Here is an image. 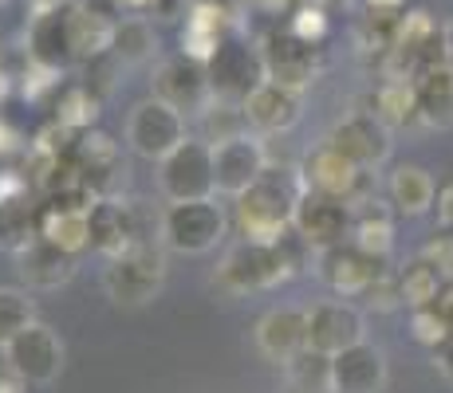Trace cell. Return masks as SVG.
I'll return each mask as SVG.
<instances>
[{
    "label": "cell",
    "instance_id": "603a6c76",
    "mask_svg": "<svg viewBox=\"0 0 453 393\" xmlns=\"http://www.w3.org/2000/svg\"><path fill=\"white\" fill-rule=\"evenodd\" d=\"M418 122L430 130H453V67L434 64L414 75Z\"/></svg>",
    "mask_w": 453,
    "mask_h": 393
},
{
    "label": "cell",
    "instance_id": "6da1fadb",
    "mask_svg": "<svg viewBox=\"0 0 453 393\" xmlns=\"http://www.w3.org/2000/svg\"><path fill=\"white\" fill-rule=\"evenodd\" d=\"M308 252L311 248L296 229H288L280 240H237L217 264L213 283L229 295L273 291V287L288 283L296 272H303Z\"/></svg>",
    "mask_w": 453,
    "mask_h": 393
},
{
    "label": "cell",
    "instance_id": "ac0fdd59",
    "mask_svg": "<svg viewBox=\"0 0 453 393\" xmlns=\"http://www.w3.org/2000/svg\"><path fill=\"white\" fill-rule=\"evenodd\" d=\"M387 386V354L374 343L347 346L343 354L331 358L327 393H382Z\"/></svg>",
    "mask_w": 453,
    "mask_h": 393
},
{
    "label": "cell",
    "instance_id": "e0dca14e",
    "mask_svg": "<svg viewBox=\"0 0 453 393\" xmlns=\"http://www.w3.org/2000/svg\"><path fill=\"white\" fill-rule=\"evenodd\" d=\"M257 351L276 366L296 362L308 351V307H273L260 314Z\"/></svg>",
    "mask_w": 453,
    "mask_h": 393
},
{
    "label": "cell",
    "instance_id": "9c48e42d",
    "mask_svg": "<svg viewBox=\"0 0 453 393\" xmlns=\"http://www.w3.org/2000/svg\"><path fill=\"white\" fill-rule=\"evenodd\" d=\"M268 150L260 142V134H245L229 138V142H217L213 146V181H217V193L237 200L241 193H249L268 170Z\"/></svg>",
    "mask_w": 453,
    "mask_h": 393
},
{
    "label": "cell",
    "instance_id": "3957f363",
    "mask_svg": "<svg viewBox=\"0 0 453 393\" xmlns=\"http://www.w3.org/2000/svg\"><path fill=\"white\" fill-rule=\"evenodd\" d=\"M229 232V216L217 205V197L205 200H173L158 216V244L181 256H205Z\"/></svg>",
    "mask_w": 453,
    "mask_h": 393
},
{
    "label": "cell",
    "instance_id": "836d02e7",
    "mask_svg": "<svg viewBox=\"0 0 453 393\" xmlns=\"http://www.w3.org/2000/svg\"><path fill=\"white\" fill-rule=\"evenodd\" d=\"M154 48H158V36H154L146 16H127V20H119L115 51H111L119 64H142V59L154 56Z\"/></svg>",
    "mask_w": 453,
    "mask_h": 393
},
{
    "label": "cell",
    "instance_id": "e575fe53",
    "mask_svg": "<svg viewBox=\"0 0 453 393\" xmlns=\"http://www.w3.org/2000/svg\"><path fill=\"white\" fill-rule=\"evenodd\" d=\"M197 118H202V142H209V146L229 142V138H237L249 130L241 102H229V99H213Z\"/></svg>",
    "mask_w": 453,
    "mask_h": 393
},
{
    "label": "cell",
    "instance_id": "d4e9b609",
    "mask_svg": "<svg viewBox=\"0 0 453 393\" xmlns=\"http://www.w3.org/2000/svg\"><path fill=\"white\" fill-rule=\"evenodd\" d=\"M438 197V181L422 165H395L387 178V200L398 216H422L434 208Z\"/></svg>",
    "mask_w": 453,
    "mask_h": 393
},
{
    "label": "cell",
    "instance_id": "f1b7e54d",
    "mask_svg": "<svg viewBox=\"0 0 453 393\" xmlns=\"http://www.w3.org/2000/svg\"><path fill=\"white\" fill-rule=\"evenodd\" d=\"M40 240V213L28 205V197L0 200V248L20 256Z\"/></svg>",
    "mask_w": 453,
    "mask_h": 393
},
{
    "label": "cell",
    "instance_id": "484cf974",
    "mask_svg": "<svg viewBox=\"0 0 453 393\" xmlns=\"http://www.w3.org/2000/svg\"><path fill=\"white\" fill-rule=\"evenodd\" d=\"M16 264H20V276H24V283H28V291H56V287H64L67 279L75 276V256L59 252L56 244H48V240H36L28 252H20Z\"/></svg>",
    "mask_w": 453,
    "mask_h": 393
},
{
    "label": "cell",
    "instance_id": "7402d4cb",
    "mask_svg": "<svg viewBox=\"0 0 453 393\" xmlns=\"http://www.w3.org/2000/svg\"><path fill=\"white\" fill-rule=\"evenodd\" d=\"M40 240L56 244L59 252L80 260L91 244V213L80 205H56L48 200V208H40Z\"/></svg>",
    "mask_w": 453,
    "mask_h": 393
},
{
    "label": "cell",
    "instance_id": "f35d334b",
    "mask_svg": "<svg viewBox=\"0 0 453 393\" xmlns=\"http://www.w3.org/2000/svg\"><path fill=\"white\" fill-rule=\"evenodd\" d=\"M422 256L430 260V264L438 268V272H441V276H446L449 283H453V232H446V229H441V232H434V240L422 248Z\"/></svg>",
    "mask_w": 453,
    "mask_h": 393
},
{
    "label": "cell",
    "instance_id": "277c9868",
    "mask_svg": "<svg viewBox=\"0 0 453 393\" xmlns=\"http://www.w3.org/2000/svg\"><path fill=\"white\" fill-rule=\"evenodd\" d=\"M165 283V256L154 240L130 244L127 252L107 260L103 268V291L119 307H146Z\"/></svg>",
    "mask_w": 453,
    "mask_h": 393
},
{
    "label": "cell",
    "instance_id": "7bdbcfd3",
    "mask_svg": "<svg viewBox=\"0 0 453 393\" xmlns=\"http://www.w3.org/2000/svg\"><path fill=\"white\" fill-rule=\"evenodd\" d=\"M441 64L453 67V20L441 28Z\"/></svg>",
    "mask_w": 453,
    "mask_h": 393
},
{
    "label": "cell",
    "instance_id": "7c38bea8",
    "mask_svg": "<svg viewBox=\"0 0 453 393\" xmlns=\"http://www.w3.org/2000/svg\"><path fill=\"white\" fill-rule=\"evenodd\" d=\"M327 142L335 146L343 157H351L363 173H374L379 165H387L390 150H395V142H390V126L382 118H374L371 110H351L347 118H339L335 126H331Z\"/></svg>",
    "mask_w": 453,
    "mask_h": 393
},
{
    "label": "cell",
    "instance_id": "f546056e",
    "mask_svg": "<svg viewBox=\"0 0 453 393\" xmlns=\"http://www.w3.org/2000/svg\"><path fill=\"white\" fill-rule=\"evenodd\" d=\"M371 115L382 118L390 130H403L418 122V94L414 79H387L379 91L371 94Z\"/></svg>",
    "mask_w": 453,
    "mask_h": 393
},
{
    "label": "cell",
    "instance_id": "b9f144b4",
    "mask_svg": "<svg viewBox=\"0 0 453 393\" xmlns=\"http://www.w3.org/2000/svg\"><path fill=\"white\" fill-rule=\"evenodd\" d=\"M403 4L406 0H367L371 16H382V20H395V16L403 12Z\"/></svg>",
    "mask_w": 453,
    "mask_h": 393
},
{
    "label": "cell",
    "instance_id": "8d00e7d4",
    "mask_svg": "<svg viewBox=\"0 0 453 393\" xmlns=\"http://www.w3.org/2000/svg\"><path fill=\"white\" fill-rule=\"evenodd\" d=\"M288 370V382L296 389H308V393H327V378H331V358L316 354V351H303L296 362L284 366Z\"/></svg>",
    "mask_w": 453,
    "mask_h": 393
},
{
    "label": "cell",
    "instance_id": "8fae6325",
    "mask_svg": "<svg viewBox=\"0 0 453 393\" xmlns=\"http://www.w3.org/2000/svg\"><path fill=\"white\" fill-rule=\"evenodd\" d=\"M359 343H367V322L359 307L347 299H319L308 307V351L335 358Z\"/></svg>",
    "mask_w": 453,
    "mask_h": 393
},
{
    "label": "cell",
    "instance_id": "4316f807",
    "mask_svg": "<svg viewBox=\"0 0 453 393\" xmlns=\"http://www.w3.org/2000/svg\"><path fill=\"white\" fill-rule=\"evenodd\" d=\"M351 244L374 260H387L395 248V208H387L382 200H367V205L355 208Z\"/></svg>",
    "mask_w": 453,
    "mask_h": 393
},
{
    "label": "cell",
    "instance_id": "ffe728a7",
    "mask_svg": "<svg viewBox=\"0 0 453 393\" xmlns=\"http://www.w3.org/2000/svg\"><path fill=\"white\" fill-rule=\"evenodd\" d=\"M316 51L319 48L296 40L292 32H284V36H273V40H268V48L260 51V59H265V79H276V83L303 91V87H308L311 79H316V72H319Z\"/></svg>",
    "mask_w": 453,
    "mask_h": 393
},
{
    "label": "cell",
    "instance_id": "5bb4252c",
    "mask_svg": "<svg viewBox=\"0 0 453 393\" xmlns=\"http://www.w3.org/2000/svg\"><path fill=\"white\" fill-rule=\"evenodd\" d=\"M241 110H245V122H249L252 134H260V138L265 134H284V130H292L296 122H300L303 91L276 83V79H260V83L245 94Z\"/></svg>",
    "mask_w": 453,
    "mask_h": 393
},
{
    "label": "cell",
    "instance_id": "9a60e30c",
    "mask_svg": "<svg viewBox=\"0 0 453 393\" xmlns=\"http://www.w3.org/2000/svg\"><path fill=\"white\" fill-rule=\"evenodd\" d=\"M67 165L87 181V189L95 197H111L119 173H123V150L103 130H83L72 142V150H67Z\"/></svg>",
    "mask_w": 453,
    "mask_h": 393
},
{
    "label": "cell",
    "instance_id": "d6a6232c",
    "mask_svg": "<svg viewBox=\"0 0 453 393\" xmlns=\"http://www.w3.org/2000/svg\"><path fill=\"white\" fill-rule=\"evenodd\" d=\"M95 115H99V94H95L87 83H72L59 91V99H56L59 126H67L72 134H83V130H91Z\"/></svg>",
    "mask_w": 453,
    "mask_h": 393
},
{
    "label": "cell",
    "instance_id": "83f0119b",
    "mask_svg": "<svg viewBox=\"0 0 453 393\" xmlns=\"http://www.w3.org/2000/svg\"><path fill=\"white\" fill-rule=\"evenodd\" d=\"M395 279H398V295H403V307H411V311L434 307V303H438L441 295L449 291V279L441 276L426 256H414L406 268H398Z\"/></svg>",
    "mask_w": 453,
    "mask_h": 393
},
{
    "label": "cell",
    "instance_id": "d6986e66",
    "mask_svg": "<svg viewBox=\"0 0 453 393\" xmlns=\"http://www.w3.org/2000/svg\"><path fill=\"white\" fill-rule=\"evenodd\" d=\"M209 79H213L217 99L245 102V94L265 79V59L260 51H249L241 43H221V51L209 59Z\"/></svg>",
    "mask_w": 453,
    "mask_h": 393
},
{
    "label": "cell",
    "instance_id": "f6af8a7d",
    "mask_svg": "<svg viewBox=\"0 0 453 393\" xmlns=\"http://www.w3.org/2000/svg\"><path fill=\"white\" fill-rule=\"evenodd\" d=\"M288 393H308V389H296V386H288Z\"/></svg>",
    "mask_w": 453,
    "mask_h": 393
},
{
    "label": "cell",
    "instance_id": "52a82bcc",
    "mask_svg": "<svg viewBox=\"0 0 453 393\" xmlns=\"http://www.w3.org/2000/svg\"><path fill=\"white\" fill-rule=\"evenodd\" d=\"M186 115L162 99H142L127 118V146L146 162H162L186 142Z\"/></svg>",
    "mask_w": 453,
    "mask_h": 393
},
{
    "label": "cell",
    "instance_id": "ee69618b",
    "mask_svg": "<svg viewBox=\"0 0 453 393\" xmlns=\"http://www.w3.org/2000/svg\"><path fill=\"white\" fill-rule=\"evenodd\" d=\"M162 0H119V8H127V12H154V8H158Z\"/></svg>",
    "mask_w": 453,
    "mask_h": 393
},
{
    "label": "cell",
    "instance_id": "8992f818",
    "mask_svg": "<svg viewBox=\"0 0 453 393\" xmlns=\"http://www.w3.org/2000/svg\"><path fill=\"white\" fill-rule=\"evenodd\" d=\"M158 189L170 200H205L217 193L213 181V146L202 138H186L170 157L158 162Z\"/></svg>",
    "mask_w": 453,
    "mask_h": 393
},
{
    "label": "cell",
    "instance_id": "7a4b0ae2",
    "mask_svg": "<svg viewBox=\"0 0 453 393\" xmlns=\"http://www.w3.org/2000/svg\"><path fill=\"white\" fill-rule=\"evenodd\" d=\"M303 197L300 170H276L268 165L265 178L233 200V224L241 240H280L296 221V205Z\"/></svg>",
    "mask_w": 453,
    "mask_h": 393
},
{
    "label": "cell",
    "instance_id": "4dcf8cb0",
    "mask_svg": "<svg viewBox=\"0 0 453 393\" xmlns=\"http://www.w3.org/2000/svg\"><path fill=\"white\" fill-rule=\"evenodd\" d=\"M221 12H217V4H197L194 16L186 20V28H181V51L194 59H209L221 51Z\"/></svg>",
    "mask_w": 453,
    "mask_h": 393
},
{
    "label": "cell",
    "instance_id": "44dd1931",
    "mask_svg": "<svg viewBox=\"0 0 453 393\" xmlns=\"http://www.w3.org/2000/svg\"><path fill=\"white\" fill-rule=\"evenodd\" d=\"M115 32L119 20L107 16L103 8H87V4H72L67 8V36H72V56L75 59H103L115 51Z\"/></svg>",
    "mask_w": 453,
    "mask_h": 393
},
{
    "label": "cell",
    "instance_id": "d590c367",
    "mask_svg": "<svg viewBox=\"0 0 453 393\" xmlns=\"http://www.w3.org/2000/svg\"><path fill=\"white\" fill-rule=\"evenodd\" d=\"M411 330L422 346L438 351L446 338H453V314L441 307V303H434V307H418V311H411Z\"/></svg>",
    "mask_w": 453,
    "mask_h": 393
},
{
    "label": "cell",
    "instance_id": "74e56055",
    "mask_svg": "<svg viewBox=\"0 0 453 393\" xmlns=\"http://www.w3.org/2000/svg\"><path fill=\"white\" fill-rule=\"evenodd\" d=\"M288 32L296 40H303V43H311V48H319L327 36V16H324V8H300V12L292 16V24H288Z\"/></svg>",
    "mask_w": 453,
    "mask_h": 393
},
{
    "label": "cell",
    "instance_id": "30bf717a",
    "mask_svg": "<svg viewBox=\"0 0 453 393\" xmlns=\"http://www.w3.org/2000/svg\"><path fill=\"white\" fill-rule=\"evenodd\" d=\"M4 366L28 386H48L64 370V343L48 322H32L20 338L4 346Z\"/></svg>",
    "mask_w": 453,
    "mask_h": 393
},
{
    "label": "cell",
    "instance_id": "60d3db41",
    "mask_svg": "<svg viewBox=\"0 0 453 393\" xmlns=\"http://www.w3.org/2000/svg\"><path fill=\"white\" fill-rule=\"evenodd\" d=\"M434 366L446 374V382H453V338H446V343L434 351Z\"/></svg>",
    "mask_w": 453,
    "mask_h": 393
},
{
    "label": "cell",
    "instance_id": "5b68a950",
    "mask_svg": "<svg viewBox=\"0 0 453 393\" xmlns=\"http://www.w3.org/2000/svg\"><path fill=\"white\" fill-rule=\"evenodd\" d=\"M300 181H303V193H319L331 200H343V205L359 208L367 205L371 197V173H363L351 157H343L331 142L316 146L300 165Z\"/></svg>",
    "mask_w": 453,
    "mask_h": 393
},
{
    "label": "cell",
    "instance_id": "4fadbf2b",
    "mask_svg": "<svg viewBox=\"0 0 453 393\" xmlns=\"http://www.w3.org/2000/svg\"><path fill=\"white\" fill-rule=\"evenodd\" d=\"M351 224H355L351 205L319 197V193H303L300 205H296L292 229L303 236V244H308L311 252H327V248H339V244L351 240Z\"/></svg>",
    "mask_w": 453,
    "mask_h": 393
},
{
    "label": "cell",
    "instance_id": "cb8c5ba5",
    "mask_svg": "<svg viewBox=\"0 0 453 393\" xmlns=\"http://www.w3.org/2000/svg\"><path fill=\"white\" fill-rule=\"evenodd\" d=\"M28 56L36 67H48V72H59V67L72 64V36H67V8H56V12H36L28 28Z\"/></svg>",
    "mask_w": 453,
    "mask_h": 393
},
{
    "label": "cell",
    "instance_id": "ab89813d",
    "mask_svg": "<svg viewBox=\"0 0 453 393\" xmlns=\"http://www.w3.org/2000/svg\"><path fill=\"white\" fill-rule=\"evenodd\" d=\"M434 216H438L441 229L453 232V181L438 185V197H434Z\"/></svg>",
    "mask_w": 453,
    "mask_h": 393
},
{
    "label": "cell",
    "instance_id": "1f68e13d",
    "mask_svg": "<svg viewBox=\"0 0 453 393\" xmlns=\"http://www.w3.org/2000/svg\"><path fill=\"white\" fill-rule=\"evenodd\" d=\"M36 319V299L24 287H0V351L12 338H20Z\"/></svg>",
    "mask_w": 453,
    "mask_h": 393
},
{
    "label": "cell",
    "instance_id": "ba28073f",
    "mask_svg": "<svg viewBox=\"0 0 453 393\" xmlns=\"http://www.w3.org/2000/svg\"><path fill=\"white\" fill-rule=\"evenodd\" d=\"M154 99L170 102L173 110H181V115H202L209 102L217 99L213 94V79H209V64L194 56H170L162 59L158 67H154Z\"/></svg>",
    "mask_w": 453,
    "mask_h": 393
},
{
    "label": "cell",
    "instance_id": "2e32d148",
    "mask_svg": "<svg viewBox=\"0 0 453 393\" xmlns=\"http://www.w3.org/2000/svg\"><path fill=\"white\" fill-rule=\"evenodd\" d=\"M319 276L339 299H363L382 276V260L367 256L363 248H355L351 240L339 248L319 252Z\"/></svg>",
    "mask_w": 453,
    "mask_h": 393
}]
</instances>
